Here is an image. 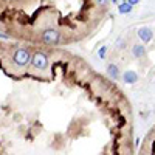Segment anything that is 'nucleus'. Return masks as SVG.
<instances>
[{"label":"nucleus","instance_id":"obj_1","mask_svg":"<svg viewBox=\"0 0 155 155\" xmlns=\"http://www.w3.org/2000/svg\"><path fill=\"white\" fill-rule=\"evenodd\" d=\"M31 51L28 48H25V47H19L16 51H14V54H12V62L16 64L17 67H27L28 64L31 62Z\"/></svg>","mask_w":155,"mask_h":155},{"label":"nucleus","instance_id":"obj_2","mask_svg":"<svg viewBox=\"0 0 155 155\" xmlns=\"http://www.w3.org/2000/svg\"><path fill=\"white\" fill-rule=\"evenodd\" d=\"M48 64H50V59H48V56L44 53V51H36V53L31 56L30 65H31V68H34V70L44 71V70H47Z\"/></svg>","mask_w":155,"mask_h":155},{"label":"nucleus","instance_id":"obj_3","mask_svg":"<svg viewBox=\"0 0 155 155\" xmlns=\"http://www.w3.org/2000/svg\"><path fill=\"white\" fill-rule=\"evenodd\" d=\"M41 41L47 45H58L61 42V34L54 28H47L41 33Z\"/></svg>","mask_w":155,"mask_h":155},{"label":"nucleus","instance_id":"obj_4","mask_svg":"<svg viewBox=\"0 0 155 155\" xmlns=\"http://www.w3.org/2000/svg\"><path fill=\"white\" fill-rule=\"evenodd\" d=\"M147 54V50L143 44H134L132 45V56L135 59H144Z\"/></svg>","mask_w":155,"mask_h":155},{"label":"nucleus","instance_id":"obj_5","mask_svg":"<svg viewBox=\"0 0 155 155\" xmlns=\"http://www.w3.org/2000/svg\"><path fill=\"white\" fill-rule=\"evenodd\" d=\"M138 37H140V41H143L144 44H147V42L152 41L153 31L149 27H141V28H138Z\"/></svg>","mask_w":155,"mask_h":155},{"label":"nucleus","instance_id":"obj_6","mask_svg":"<svg viewBox=\"0 0 155 155\" xmlns=\"http://www.w3.org/2000/svg\"><path fill=\"white\" fill-rule=\"evenodd\" d=\"M123 81L126 82V84H137L138 81H140V76L137 74V71H134V70H127V71H124L123 73Z\"/></svg>","mask_w":155,"mask_h":155},{"label":"nucleus","instance_id":"obj_7","mask_svg":"<svg viewBox=\"0 0 155 155\" xmlns=\"http://www.w3.org/2000/svg\"><path fill=\"white\" fill-rule=\"evenodd\" d=\"M107 74L112 78V79H120L121 78V73H120V67L116 64H109L107 65Z\"/></svg>","mask_w":155,"mask_h":155},{"label":"nucleus","instance_id":"obj_8","mask_svg":"<svg viewBox=\"0 0 155 155\" xmlns=\"http://www.w3.org/2000/svg\"><path fill=\"white\" fill-rule=\"evenodd\" d=\"M132 9H134V6L129 3V2H123V3H120V6H118L120 14H130Z\"/></svg>","mask_w":155,"mask_h":155},{"label":"nucleus","instance_id":"obj_9","mask_svg":"<svg viewBox=\"0 0 155 155\" xmlns=\"http://www.w3.org/2000/svg\"><path fill=\"white\" fill-rule=\"evenodd\" d=\"M106 54H107V47L102 45V47L98 50V56H99V59H106Z\"/></svg>","mask_w":155,"mask_h":155},{"label":"nucleus","instance_id":"obj_10","mask_svg":"<svg viewBox=\"0 0 155 155\" xmlns=\"http://www.w3.org/2000/svg\"><path fill=\"white\" fill-rule=\"evenodd\" d=\"M93 2L98 5V6H107L110 3V0H93Z\"/></svg>","mask_w":155,"mask_h":155},{"label":"nucleus","instance_id":"obj_11","mask_svg":"<svg viewBox=\"0 0 155 155\" xmlns=\"http://www.w3.org/2000/svg\"><path fill=\"white\" fill-rule=\"evenodd\" d=\"M127 2L134 6V5H138V3H140V0H127Z\"/></svg>","mask_w":155,"mask_h":155},{"label":"nucleus","instance_id":"obj_12","mask_svg":"<svg viewBox=\"0 0 155 155\" xmlns=\"http://www.w3.org/2000/svg\"><path fill=\"white\" fill-rule=\"evenodd\" d=\"M123 2H127V0H123Z\"/></svg>","mask_w":155,"mask_h":155}]
</instances>
